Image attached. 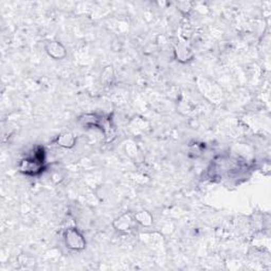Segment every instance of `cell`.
I'll return each instance as SVG.
<instances>
[{"label":"cell","mask_w":271,"mask_h":271,"mask_svg":"<svg viewBox=\"0 0 271 271\" xmlns=\"http://www.w3.org/2000/svg\"><path fill=\"white\" fill-rule=\"evenodd\" d=\"M80 122L84 126H88V128H97L101 130L105 137H110V141L115 138V128L110 117L99 115H84L80 119Z\"/></svg>","instance_id":"7a4b0ae2"},{"label":"cell","mask_w":271,"mask_h":271,"mask_svg":"<svg viewBox=\"0 0 271 271\" xmlns=\"http://www.w3.org/2000/svg\"><path fill=\"white\" fill-rule=\"evenodd\" d=\"M135 216V220L137 222V224H140L142 226H152L153 225V216L149 211H138L137 213L134 214Z\"/></svg>","instance_id":"ba28073f"},{"label":"cell","mask_w":271,"mask_h":271,"mask_svg":"<svg viewBox=\"0 0 271 271\" xmlns=\"http://www.w3.org/2000/svg\"><path fill=\"white\" fill-rule=\"evenodd\" d=\"M175 56L177 61L186 63L193 59V52L186 46H176L175 47Z\"/></svg>","instance_id":"52a82bcc"},{"label":"cell","mask_w":271,"mask_h":271,"mask_svg":"<svg viewBox=\"0 0 271 271\" xmlns=\"http://www.w3.org/2000/svg\"><path fill=\"white\" fill-rule=\"evenodd\" d=\"M53 142L63 149H72L77 144V137L71 133H63Z\"/></svg>","instance_id":"8992f818"},{"label":"cell","mask_w":271,"mask_h":271,"mask_svg":"<svg viewBox=\"0 0 271 271\" xmlns=\"http://www.w3.org/2000/svg\"><path fill=\"white\" fill-rule=\"evenodd\" d=\"M137 222L135 220V216L132 213H124L114 222V227L117 231L120 232H129L132 231Z\"/></svg>","instance_id":"277c9868"},{"label":"cell","mask_w":271,"mask_h":271,"mask_svg":"<svg viewBox=\"0 0 271 271\" xmlns=\"http://www.w3.org/2000/svg\"><path fill=\"white\" fill-rule=\"evenodd\" d=\"M66 247L74 251H82L86 248V240L83 233L77 228H67L63 233Z\"/></svg>","instance_id":"3957f363"},{"label":"cell","mask_w":271,"mask_h":271,"mask_svg":"<svg viewBox=\"0 0 271 271\" xmlns=\"http://www.w3.org/2000/svg\"><path fill=\"white\" fill-rule=\"evenodd\" d=\"M45 50L50 58L57 61L63 60L67 56V50L65 46L58 41L48 42L45 46Z\"/></svg>","instance_id":"5b68a950"},{"label":"cell","mask_w":271,"mask_h":271,"mask_svg":"<svg viewBox=\"0 0 271 271\" xmlns=\"http://www.w3.org/2000/svg\"><path fill=\"white\" fill-rule=\"evenodd\" d=\"M18 170L22 174L30 177L41 175L46 170L45 149L43 147L34 148L29 156L21 160Z\"/></svg>","instance_id":"6da1fadb"}]
</instances>
